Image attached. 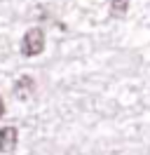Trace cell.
I'll use <instances>...</instances> for the list:
<instances>
[{"label": "cell", "instance_id": "6da1fadb", "mask_svg": "<svg viewBox=\"0 0 150 155\" xmlns=\"http://www.w3.org/2000/svg\"><path fill=\"white\" fill-rule=\"evenodd\" d=\"M45 49V31L42 28H28L26 35L21 38V54L24 57H38Z\"/></svg>", "mask_w": 150, "mask_h": 155}, {"label": "cell", "instance_id": "7a4b0ae2", "mask_svg": "<svg viewBox=\"0 0 150 155\" xmlns=\"http://www.w3.org/2000/svg\"><path fill=\"white\" fill-rule=\"evenodd\" d=\"M17 143H19V132L17 127H2L0 129V153L2 155H12L14 150H17Z\"/></svg>", "mask_w": 150, "mask_h": 155}, {"label": "cell", "instance_id": "3957f363", "mask_svg": "<svg viewBox=\"0 0 150 155\" xmlns=\"http://www.w3.org/2000/svg\"><path fill=\"white\" fill-rule=\"evenodd\" d=\"M12 92H14V97H17L19 101H26V99H31L33 92H35V80L31 75H21L17 82H14V89H12Z\"/></svg>", "mask_w": 150, "mask_h": 155}, {"label": "cell", "instance_id": "277c9868", "mask_svg": "<svg viewBox=\"0 0 150 155\" xmlns=\"http://www.w3.org/2000/svg\"><path fill=\"white\" fill-rule=\"evenodd\" d=\"M127 10H129V2H127V0H112L110 2V17H115V19L124 17Z\"/></svg>", "mask_w": 150, "mask_h": 155}, {"label": "cell", "instance_id": "5b68a950", "mask_svg": "<svg viewBox=\"0 0 150 155\" xmlns=\"http://www.w3.org/2000/svg\"><path fill=\"white\" fill-rule=\"evenodd\" d=\"M5 115V104H2V99H0V117Z\"/></svg>", "mask_w": 150, "mask_h": 155}]
</instances>
